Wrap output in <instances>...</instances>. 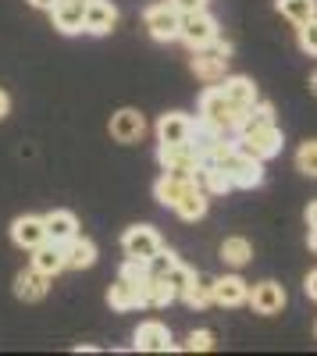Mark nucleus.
Here are the masks:
<instances>
[{"instance_id":"1","label":"nucleus","mask_w":317,"mask_h":356,"mask_svg":"<svg viewBox=\"0 0 317 356\" xmlns=\"http://www.w3.org/2000/svg\"><path fill=\"white\" fill-rule=\"evenodd\" d=\"M196 118L207 122L211 129H218V132H239L246 111H239L232 100H228L221 86H207L204 97H200V114Z\"/></svg>"},{"instance_id":"2","label":"nucleus","mask_w":317,"mask_h":356,"mask_svg":"<svg viewBox=\"0 0 317 356\" xmlns=\"http://www.w3.org/2000/svg\"><path fill=\"white\" fill-rule=\"evenodd\" d=\"M232 47L228 43H221V40H214L211 47H200V50H193V61H189V68H193V75L196 79H204L207 86H218L225 75H228V61H232Z\"/></svg>"},{"instance_id":"3","label":"nucleus","mask_w":317,"mask_h":356,"mask_svg":"<svg viewBox=\"0 0 317 356\" xmlns=\"http://www.w3.org/2000/svg\"><path fill=\"white\" fill-rule=\"evenodd\" d=\"M236 139H239V150L246 154V157H257V161H268V157H275L278 150H282V129L271 122V125H250V129H239L236 132Z\"/></svg>"},{"instance_id":"4","label":"nucleus","mask_w":317,"mask_h":356,"mask_svg":"<svg viewBox=\"0 0 317 356\" xmlns=\"http://www.w3.org/2000/svg\"><path fill=\"white\" fill-rule=\"evenodd\" d=\"M143 25H147V33H150L157 43H171V40H179V33H182V11L164 0V4L147 8V15H143Z\"/></svg>"},{"instance_id":"5","label":"nucleus","mask_w":317,"mask_h":356,"mask_svg":"<svg viewBox=\"0 0 317 356\" xmlns=\"http://www.w3.org/2000/svg\"><path fill=\"white\" fill-rule=\"evenodd\" d=\"M157 161L164 171H179V175H193L204 164V154L196 150V143H161L157 146Z\"/></svg>"},{"instance_id":"6","label":"nucleus","mask_w":317,"mask_h":356,"mask_svg":"<svg viewBox=\"0 0 317 356\" xmlns=\"http://www.w3.org/2000/svg\"><path fill=\"white\" fill-rule=\"evenodd\" d=\"M179 40H182L189 50L211 47V43L218 40V22H214V15H211L207 8H204V11L182 15V33H179Z\"/></svg>"},{"instance_id":"7","label":"nucleus","mask_w":317,"mask_h":356,"mask_svg":"<svg viewBox=\"0 0 317 356\" xmlns=\"http://www.w3.org/2000/svg\"><path fill=\"white\" fill-rule=\"evenodd\" d=\"M86 8H90V0H54L50 8L54 29H61L65 36L86 33Z\"/></svg>"},{"instance_id":"8","label":"nucleus","mask_w":317,"mask_h":356,"mask_svg":"<svg viewBox=\"0 0 317 356\" xmlns=\"http://www.w3.org/2000/svg\"><path fill=\"white\" fill-rule=\"evenodd\" d=\"M161 246H164V243H161V235H157L150 225H132V228H125V235H122V250H125V257L150 260Z\"/></svg>"},{"instance_id":"9","label":"nucleus","mask_w":317,"mask_h":356,"mask_svg":"<svg viewBox=\"0 0 317 356\" xmlns=\"http://www.w3.org/2000/svg\"><path fill=\"white\" fill-rule=\"evenodd\" d=\"M196 182H193V175H179V171H164L157 182H154V200L161 203V207H171L175 211L179 207V200L193 189Z\"/></svg>"},{"instance_id":"10","label":"nucleus","mask_w":317,"mask_h":356,"mask_svg":"<svg viewBox=\"0 0 317 356\" xmlns=\"http://www.w3.org/2000/svg\"><path fill=\"white\" fill-rule=\"evenodd\" d=\"M11 239H15L18 250H29V253H33L36 246L47 243V221L36 218V214H22V218H15V221H11Z\"/></svg>"},{"instance_id":"11","label":"nucleus","mask_w":317,"mask_h":356,"mask_svg":"<svg viewBox=\"0 0 317 356\" xmlns=\"http://www.w3.org/2000/svg\"><path fill=\"white\" fill-rule=\"evenodd\" d=\"M111 136L118 143H139L147 136V118H143L136 107H122L111 114Z\"/></svg>"},{"instance_id":"12","label":"nucleus","mask_w":317,"mask_h":356,"mask_svg":"<svg viewBox=\"0 0 317 356\" xmlns=\"http://www.w3.org/2000/svg\"><path fill=\"white\" fill-rule=\"evenodd\" d=\"M285 289L278 285V282H257L253 289H250V307L257 310V314H264V317H275V314H282L285 310Z\"/></svg>"},{"instance_id":"13","label":"nucleus","mask_w":317,"mask_h":356,"mask_svg":"<svg viewBox=\"0 0 317 356\" xmlns=\"http://www.w3.org/2000/svg\"><path fill=\"white\" fill-rule=\"evenodd\" d=\"M218 86L225 89V97L232 100L239 111H253L257 104H261V93H257L253 79H246V75H225Z\"/></svg>"},{"instance_id":"14","label":"nucleus","mask_w":317,"mask_h":356,"mask_svg":"<svg viewBox=\"0 0 317 356\" xmlns=\"http://www.w3.org/2000/svg\"><path fill=\"white\" fill-rule=\"evenodd\" d=\"M139 353H168L171 349V332L168 324L161 321H143L136 328V342H132Z\"/></svg>"},{"instance_id":"15","label":"nucleus","mask_w":317,"mask_h":356,"mask_svg":"<svg viewBox=\"0 0 317 356\" xmlns=\"http://www.w3.org/2000/svg\"><path fill=\"white\" fill-rule=\"evenodd\" d=\"M228 175H232L236 189H257V186H264V161L246 157V154L239 150V157L228 164Z\"/></svg>"},{"instance_id":"16","label":"nucleus","mask_w":317,"mask_h":356,"mask_svg":"<svg viewBox=\"0 0 317 356\" xmlns=\"http://www.w3.org/2000/svg\"><path fill=\"white\" fill-rule=\"evenodd\" d=\"M47 282H50V278H47L43 271H36L33 264H29L25 271L15 275V296H18L22 303H40L43 296H47V289H50Z\"/></svg>"},{"instance_id":"17","label":"nucleus","mask_w":317,"mask_h":356,"mask_svg":"<svg viewBox=\"0 0 317 356\" xmlns=\"http://www.w3.org/2000/svg\"><path fill=\"white\" fill-rule=\"evenodd\" d=\"M114 25H118V8L111 0H90V8H86V33L107 36Z\"/></svg>"},{"instance_id":"18","label":"nucleus","mask_w":317,"mask_h":356,"mask_svg":"<svg viewBox=\"0 0 317 356\" xmlns=\"http://www.w3.org/2000/svg\"><path fill=\"white\" fill-rule=\"evenodd\" d=\"M157 139L161 143H189L193 139V118L182 111H168L157 122Z\"/></svg>"},{"instance_id":"19","label":"nucleus","mask_w":317,"mask_h":356,"mask_svg":"<svg viewBox=\"0 0 317 356\" xmlns=\"http://www.w3.org/2000/svg\"><path fill=\"white\" fill-rule=\"evenodd\" d=\"M193 182L204 189V193H211V196H225L228 189H236V182H232V175H228L225 168H214V164H200L196 171H193Z\"/></svg>"},{"instance_id":"20","label":"nucleus","mask_w":317,"mask_h":356,"mask_svg":"<svg viewBox=\"0 0 317 356\" xmlns=\"http://www.w3.org/2000/svg\"><path fill=\"white\" fill-rule=\"evenodd\" d=\"M214 303H218V307H243V303H250V282L239 278V275H225V278H218Z\"/></svg>"},{"instance_id":"21","label":"nucleus","mask_w":317,"mask_h":356,"mask_svg":"<svg viewBox=\"0 0 317 356\" xmlns=\"http://www.w3.org/2000/svg\"><path fill=\"white\" fill-rule=\"evenodd\" d=\"M33 267H36V271H43L47 278L68 271V264H65V246L47 239L43 246H36V250H33Z\"/></svg>"},{"instance_id":"22","label":"nucleus","mask_w":317,"mask_h":356,"mask_svg":"<svg viewBox=\"0 0 317 356\" xmlns=\"http://www.w3.org/2000/svg\"><path fill=\"white\" fill-rule=\"evenodd\" d=\"M139 300H143V307H168V303H175L179 300V292L171 289V282L168 278H143L139 282Z\"/></svg>"},{"instance_id":"23","label":"nucleus","mask_w":317,"mask_h":356,"mask_svg":"<svg viewBox=\"0 0 317 356\" xmlns=\"http://www.w3.org/2000/svg\"><path fill=\"white\" fill-rule=\"evenodd\" d=\"M47 239L50 243H72L75 239V235H79V218L72 214V211H50L47 218Z\"/></svg>"},{"instance_id":"24","label":"nucleus","mask_w":317,"mask_h":356,"mask_svg":"<svg viewBox=\"0 0 317 356\" xmlns=\"http://www.w3.org/2000/svg\"><path fill=\"white\" fill-rule=\"evenodd\" d=\"M65 264L68 271H86V267L97 264V243L86 239V235H75L72 243H65Z\"/></svg>"},{"instance_id":"25","label":"nucleus","mask_w":317,"mask_h":356,"mask_svg":"<svg viewBox=\"0 0 317 356\" xmlns=\"http://www.w3.org/2000/svg\"><path fill=\"white\" fill-rule=\"evenodd\" d=\"M107 303H111V310H136V307H143L139 282H129V278L118 275V282H114L111 292H107Z\"/></svg>"},{"instance_id":"26","label":"nucleus","mask_w":317,"mask_h":356,"mask_svg":"<svg viewBox=\"0 0 317 356\" xmlns=\"http://www.w3.org/2000/svg\"><path fill=\"white\" fill-rule=\"evenodd\" d=\"M214 289H218V278L200 275V271H196V278H193V282H189V289L182 292V300H186L189 307H196V310H204V307H211V303H214Z\"/></svg>"},{"instance_id":"27","label":"nucleus","mask_w":317,"mask_h":356,"mask_svg":"<svg viewBox=\"0 0 317 356\" xmlns=\"http://www.w3.org/2000/svg\"><path fill=\"white\" fill-rule=\"evenodd\" d=\"M207 207H211V193H204L200 186H193L182 200H179V207H175V214L182 218V221H200L207 214Z\"/></svg>"},{"instance_id":"28","label":"nucleus","mask_w":317,"mask_h":356,"mask_svg":"<svg viewBox=\"0 0 317 356\" xmlns=\"http://www.w3.org/2000/svg\"><path fill=\"white\" fill-rule=\"evenodd\" d=\"M221 260L228 267H246L253 260V246L250 239H243V235H228V239L221 243Z\"/></svg>"},{"instance_id":"29","label":"nucleus","mask_w":317,"mask_h":356,"mask_svg":"<svg viewBox=\"0 0 317 356\" xmlns=\"http://www.w3.org/2000/svg\"><path fill=\"white\" fill-rule=\"evenodd\" d=\"M275 8L293 25H303V22L317 18V0H275Z\"/></svg>"},{"instance_id":"30","label":"nucleus","mask_w":317,"mask_h":356,"mask_svg":"<svg viewBox=\"0 0 317 356\" xmlns=\"http://www.w3.org/2000/svg\"><path fill=\"white\" fill-rule=\"evenodd\" d=\"M296 171L307 175V178H317V139L300 143V150H296Z\"/></svg>"},{"instance_id":"31","label":"nucleus","mask_w":317,"mask_h":356,"mask_svg":"<svg viewBox=\"0 0 317 356\" xmlns=\"http://www.w3.org/2000/svg\"><path fill=\"white\" fill-rule=\"evenodd\" d=\"M175 264H179V257L171 253V250H164V246H161V250L150 257V275H154V278H168V271H171Z\"/></svg>"},{"instance_id":"32","label":"nucleus","mask_w":317,"mask_h":356,"mask_svg":"<svg viewBox=\"0 0 317 356\" xmlns=\"http://www.w3.org/2000/svg\"><path fill=\"white\" fill-rule=\"evenodd\" d=\"M196 278V271H193V267H186L182 260L175 264V267H171V271H168V282H171V289H175L179 292V300H182V292L189 289V282Z\"/></svg>"},{"instance_id":"33","label":"nucleus","mask_w":317,"mask_h":356,"mask_svg":"<svg viewBox=\"0 0 317 356\" xmlns=\"http://www.w3.org/2000/svg\"><path fill=\"white\" fill-rule=\"evenodd\" d=\"M122 278H129V282H143V278H150V260L125 257V264H122Z\"/></svg>"},{"instance_id":"34","label":"nucleus","mask_w":317,"mask_h":356,"mask_svg":"<svg viewBox=\"0 0 317 356\" xmlns=\"http://www.w3.org/2000/svg\"><path fill=\"white\" fill-rule=\"evenodd\" d=\"M300 47H303V54L317 57V18H310V22L300 25Z\"/></svg>"},{"instance_id":"35","label":"nucleus","mask_w":317,"mask_h":356,"mask_svg":"<svg viewBox=\"0 0 317 356\" xmlns=\"http://www.w3.org/2000/svg\"><path fill=\"white\" fill-rule=\"evenodd\" d=\"M186 349H189V353H207V349H214V332H189Z\"/></svg>"},{"instance_id":"36","label":"nucleus","mask_w":317,"mask_h":356,"mask_svg":"<svg viewBox=\"0 0 317 356\" xmlns=\"http://www.w3.org/2000/svg\"><path fill=\"white\" fill-rule=\"evenodd\" d=\"M168 4H175L182 15H189V11H204V8H207V0H168Z\"/></svg>"},{"instance_id":"37","label":"nucleus","mask_w":317,"mask_h":356,"mask_svg":"<svg viewBox=\"0 0 317 356\" xmlns=\"http://www.w3.org/2000/svg\"><path fill=\"white\" fill-rule=\"evenodd\" d=\"M303 289H307V296H310V300L317 303V271H310V275H307V282H303Z\"/></svg>"},{"instance_id":"38","label":"nucleus","mask_w":317,"mask_h":356,"mask_svg":"<svg viewBox=\"0 0 317 356\" xmlns=\"http://www.w3.org/2000/svg\"><path fill=\"white\" fill-rule=\"evenodd\" d=\"M8 111H11V97L0 89V118H8Z\"/></svg>"},{"instance_id":"39","label":"nucleus","mask_w":317,"mask_h":356,"mask_svg":"<svg viewBox=\"0 0 317 356\" xmlns=\"http://www.w3.org/2000/svg\"><path fill=\"white\" fill-rule=\"evenodd\" d=\"M307 225H310V228H317V200L307 207Z\"/></svg>"},{"instance_id":"40","label":"nucleus","mask_w":317,"mask_h":356,"mask_svg":"<svg viewBox=\"0 0 317 356\" xmlns=\"http://www.w3.org/2000/svg\"><path fill=\"white\" fill-rule=\"evenodd\" d=\"M307 243H310V253L317 257V228H310V239H307Z\"/></svg>"},{"instance_id":"41","label":"nucleus","mask_w":317,"mask_h":356,"mask_svg":"<svg viewBox=\"0 0 317 356\" xmlns=\"http://www.w3.org/2000/svg\"><path fill=\"white\" fill-rule=\"evenodd\" d=\"M29 4H33V8H47V11H50V8H54V0H29Z\"/></svg>"},{"instance_id":"42","label":"nucleus","mask_w":317,"mask_h":356,"mask_svg":"<svg viewBox=\"0 0 317 356\" xmlns=\"http://www.w3.org/2000/svg\"><path fill=\"white\" fill-rule=\"evenodd\" d=\"M310 93H314V97H317V72H314V75H310Z\"/></svg>"}]
</instances>
